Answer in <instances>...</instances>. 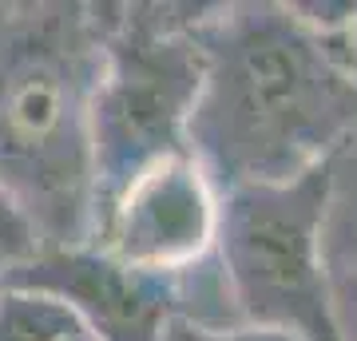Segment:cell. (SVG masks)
<instances>
[{
	"label": "cell",
	"mask_w": 357,
	"mask_h": 341,
	"mask_svg": "<svg viewBox=\"0 0 357 341\" xmlns=\"http://www.w3.org/2000/svg\"><path fill=\"white\" fill-rule=\"evenodd\" d=\"M187 147L218 190L294 183L357 135V84L290 4H206Z\"/></svg>",
	"instance_id": "6da1fadb"
},
{
	"label": "cell",
	"mask_w": 357,
	"mask_h": 341,
	"mask_svg": "<svg viewBox=\"0 0 357 341\" xmlns=\"http://www.w3.org/2000/svg\"><path fill=\"white\" fill-rule=\"evenodd\" d=\"M103 4H0V190L40 246L91 234V96Z\"/></svg>",
	"instance_id": "7a4b0ae2"
},
{
	"label": "cell",
	"mask_w": 357,
	"mask_h": 341,
	"mask_svg": "<svg viewBox=\"0 0 357 341\" xmlns=\"http://www.w3.org/2000/svg\"><path fill=\"white\" fill-rule=\"evenodd\" d=\"M203 13L206 4H103V60L91 96L96 211L143 167L191 151Z\"/></svg>",
	"instance_id": "3957f363"
},
{
	"label": "cell",
	"mask_w": 357,
	"mask_h": 341,
	"mask_svg": "<svg viewBox=\"0 0 357 341\" xmlns=\"http://www.w3.org/2000/svg\"><path fill=\"white\" fill-rule=\"evenodd\" d=\"M326 211L330 163L294 183L218 190L215 262L238 326L342 341L321 254Z\"/></svg>",
	"instance_id": "277c9868"
},
{
	"label": "cell",
	"mask_w": 357,
	"mask_h": 341,
	"mask_svg": "<svg viewBox=\"0 0 357 341\" xmlns=\"http://www.w3.org/2000/svg\"><path fill=\"white\" fill-rule=\"evenodd\" d=\"M0 290L40 294L64 305L91 341H163V329L203 321L215 305L211 266H195L175 278L139 274L115 262L91 242L79 246H40L24 266H16Z\"/></svg>",
	"instance_id": "5b68a950"
},
{
	"label": "cell",
	"mask_w": 357,
	"mask_h": 341,
	"mask_svg": "<svg viewBox=\"0 0 357 341\" xmlns=\"http://www.w3.org/2000/svg\"><path fill=\"white\" fill-rule=\"evenodd\" d=\"M218 187L191 151L159 159L128 179L91 218L88 242L139 274L175 278L211 262Z\"/></svg>",
	"instance_id": "8992f818"
},
{
	"label": "cell",
	"mask_w": 357,
	"mask_h": 341,
	"mask_svg": "<svg viewBox=\"0 0 357 341\" xmlns=\"http://www.w3.org/2000/svg\"><path fill=\"white\" fill-rule=\"evenodd\" d=\"M326 274L342 341H357V135L330 159V211H326Z\"/></svg>",
	"instance_id": "52a82bcc"
},
{
	"label": "cell",
	"mask_w": 357,
	"mask_h": 341,
	"mask_svg": "<svg viewBox=\"0 0 357 341\" xmlns=\"http://www.w3.org/2000/svg\"><path fill=\"white\" fill-rule=\"evenodd\" d=\"M84 333L64 305L40 294L0 290V341H68Z\"/></svg>",
	"instance_id": "ba28073f"
},
{
	"label": "cell",
	"mask_w": 357,
	"mask_h": 341,
	"mask_svg": "<svg viewBox=\"0 0 357 341\" xmlns=\"http://www.w3.org/2000/svg\"><path fill=\"white\" fill-rule=\"evenodd\" d=\"M36 250H40V238H36V230H32V222L0 190V282L8 278L16 266H24Z\"/></svg>",
	"instance_id": "9c48e42d"
},
{
	"label": "cell",
	"mask_w": 357,
	"mask_h": 341,
	"mask_svg": "<svg viewBox=\"0 0 357 341\" xmlns=\"http://www.w3.org/2000/svg\"><path fill=\"white\" fill-rule=\"evenodd\" d=\"M163 341H302L294 333H282V329H262V326H195V321H183L175 317L171 326L163 329Z\"/></svg>",
	"instance_id": "30bf717a"
},
{
	"label": "cell",
	"mask_w": 357,
	"mask_h": 341,
	"mask_svg": "<svg viewBox=\"0 0 357 341\" xmlns=\"http://www.w3.org/2000/svg\"><path fill=\"white\" fill-rule=\"evenodd\" d=\"M326 36L333 40V48H337V56H342L345 72H349V79L357 84V20L345 24L342 32H326Z\"/></svg>",
	"instance_id": "8fae6325"
},
{
	"label": "cell",
	"mask_w": 357,
	"mask_h": 341,
	"mask_svg": "<svg viewBox=\"0 0 357 341\" xmlns=\"http://www.w3.org/2000/svg\"><path fill=\"white\" fill-rule=\"evenodd\" d=\"M68 341H91L88 333H76V338H68Z\"/></svg>",
	"instance_id": "7c38bea8"
}]
</instances>
